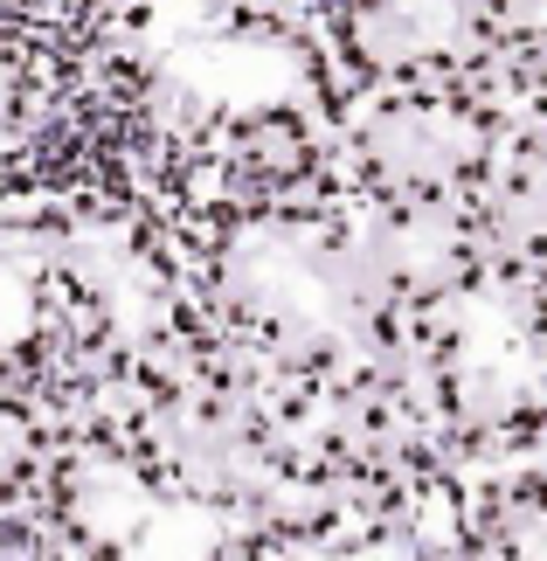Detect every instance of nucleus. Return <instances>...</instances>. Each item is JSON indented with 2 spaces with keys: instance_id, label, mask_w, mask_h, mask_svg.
Instances as JSON below:
<instances>
[{
  "instance_id": "f03ea898",
  "label": "nucleus",
  "mask_w": 547,
  "mask_h": 561,
  "mask_svg": "<svg viewBox=\"0 0 547 561\" xmlns=\"http://www.w3.org/2000/svg\"><path fill=\"white\" fill-rule=\"evenodd\" d=\"M457 396L492 423L534 416L547 402V340L520 298L478 291L457 319Z\"/></svg>"
},
{
  "instance_id": "20e7f679",
  "label": "nucleus",
  "mask_w": 547,
  "mask_h": 561,
  "mask_svg": "<svg viewBox=\"0 0 547 561\" xmlns=\"http://www.w3.org/2000/svg\"><path fill=\"white\" fill-rule=\"evenodd\" d=\"M465 28H471V0H367L354 42L367 49V62H423L457 49Z\"/></svg>"
},
{
  "instance_id": "7ed1b4c3",
  "label": "nucleus",
  "mask_w": 547,
  "mask_h": 561,
  "mask_svg": "<svg viewBox=\"0 0 547 561\" xmlns=\"http://www.w3.org/2000/svg\"><path fill=\"white\" fill-rule=\"evenodd\" d=\"M70 513L104 548H187V541H202V527H173V506L118 458H83L70 471Z\"/></svg>"
},
{
  "instance_id": "0eeeda50",
  "label": "nucleus",
  "mask_w": 547,
  "mask_h": 561,
  "mask_svg": "<svg viewBox=\"0 0 547 561\" xmlns=\"http://www.w3.org/2000/svg\"><path fill=\"white\" fill-rule=\"evenodd\" d=\"M14 118H21V98H14V77L0 70V153L14 146Z\"/></svg>"
},
{
  "instance_id": "6e6552de",
  "label": "nucleus",
  "mask_w": 547,
  "mask_h": 561,
  "mask_svg": "<svg viewBox=\"0 0 547 561\" xmlns=\"http://www.w3.org/2000/svg\"><path fill=\"white\" fill-rule=\"evenodd\" d=\"M520 8H540V0H520Z\"/></svg>"
},
{
  "instance_id": "39448f33",
  "label": "nucleus",
  "mask_w": 547,
  "mask_h": 561,
  "mask_svg": "<svg viewBox=\"0 0 547 561\" xmlns=\"http://www.w3.org/2000/svg\"><path fill=\"white\" fill-rule=\"evenodd\" d=\"M375 153L402 167L409 181H451L457 167H471L478 133L451 104H402V112H388V125H375Z\"/></svg>"
},
{
  "instance_id": "423d86ee",
  "label": "nucleus",
  "mask_w": 547,
  "mask_h": 561,
  "mask_svg": "<svg viewBox=\"0 0 547 561\" xmlns=\"http://www.w3.org/2000/svg\"><path fill=\"white\" fill-rule=\"evenodd\" d=\"M35 465V423L14 402H0V492H14Z\"/></svg>"
},
{
  "instance_id": "f257e3e1",
  "label": "nucleus",
  "mask_w": 547,
  "mask_h": 561,
  "mask_svg": "<svg viewBox=\"0 0 547 561\" xmlns=\"http://www.w3.org/2000/svg\"><path fill=\"white\" fill-rule=\"evenodd\" d=\"M229 285L264 327H277L284 340H298V347L333 354V347L354 340L346 277L305 229H284V222L250 229L243 243L229 250Z\"/></svg>"
}]
</instances>
